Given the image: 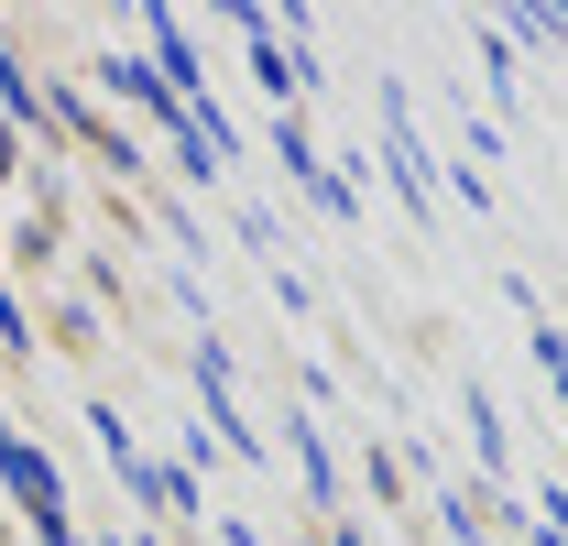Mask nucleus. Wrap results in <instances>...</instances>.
<instances>
[{
  "instance_id": "obj_1",
  "label": "nucleus",
  "mask_w": 568,
  "mask_h": 546,
  "mask_svg": "<svg viewBox=\"0 0 568 546\" xmlns=\"http://www.w3.org/2000/svg\"><path fill=\"white\" fill-rule=\"evenodd\" d=\"M0 471H11V492H22V503H33L44 525H55V471H44L33 448H0Z\"/></svg>"
}]
</instances>
